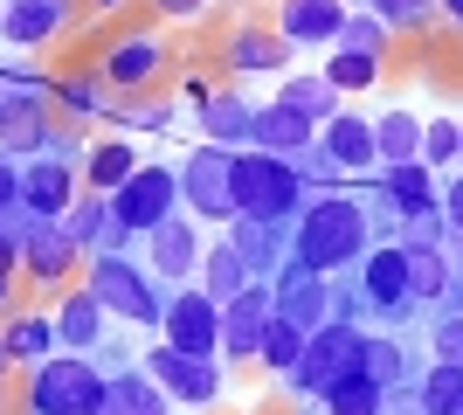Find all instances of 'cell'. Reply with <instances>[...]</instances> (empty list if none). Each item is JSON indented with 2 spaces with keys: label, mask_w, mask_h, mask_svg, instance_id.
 <instances>
[{
  "label": "cell",
  "mask_w": 463,
  "mask_h": 415,
  "mask_svg": "<svg viewBox=\"0 0 463 415\" xmlns=\"http://www.w3.org/2000/svg\"><path fill=\"white\" fill-rule=\"evenodd\" d=\"M290 257L311 263L318 277L346 270V263L367 257V208L346 194V187H332V194H311L298 208V236H290Z\"/></svg>",
  "instance_id": "cell-1"
},
{
  "label": "cell",
  "mask_w": 463,
  "mask_h": 415,
  "mask_svg": "<svg viewBox=\"0 0 463 415\" xmlns=\"http://www.w3.org/2000/svg\"><path fill=\"white\" fill-rule=\"evenodd\" d=\"M83 284L104 297V312H111L118 325L159 333V318H166V284H159L132 250H97V257H83Z\"/></svg>",
  "instance_id": "cell-2"
},
{
  "label": "cell",
  "mask_w": 463,
  "mask_h": 415,
  "mask_svg": "<svg viewBox=\"0 0 463 415\" xmlns=\"http://www.w3.org/2000/svg\"><path fill=\"white\" fill-rule=\"evenodd\" d=\"M56 125H62L56 77H42V70H28V62L0 70V146H7V153H14V159H35L42 146H49Z\"/></svg>",
  "instance_id": "cell-3"
},
{
  "label": "cell",
  "mask_w": 463,
  "mask_h": 415,
  "mask_svg": "<svg viewBox=\"0 0 463 415\" xmlns=\"http://www.w3.org/2000/svg\"><path fill=\"white\" fill-rule=\"evenodd\" d=\"M104 367H97V354H49L28 367V381H21V415H90L97 401H104Z\"/></svg>",
  "instance_id": "cell-4"
},
{
  "label": "cell",
  "mask_w": 463,
  "mask_h": 415,
  "mask_svg": "<svg viewBox=\"0 0 463 415\" xmlns=\"http://www.w3.org/2000/svg\"><path fill=\"white\" fill-rule=\"evenodd\" d=\"M305 180H298V166H290L284 153H263V146H242L235 153V208L256 222H290L298 208H305Z\"/></svg>",
  "instance_id": "cell-5"
},
{
  "label": "cell",
  "mask_w": 463,
  "mask_h": 415,
  "mask_svg": "<svg viewBox=\"0 0 463 415\" xmlns=\"http://www.w3.org/2000/svg\"><path fill=\"white\" fill-rule=\"evenodd\" d=\"M367 325H353V318H326L318 333L305 339V360L290 367V388L298 395H326L332 381H346V374H367Z\"/></svg>",
  "instance_id": "cell-6"
},
{
  "label": "cell",
  "mask_w": 463,
  "mask_h": 415,
  "mask_svg": "<svg viewBox=\"0 0 463 415\" xmlns=\"http://www.w3.org/2000/svg\"><path fill=\"white\" fill-rule=\"evenodd\" d=\"M180 208H187L194 222H235L242 215V208H235V153L229 146L201 138V146L180 159Z\"/></svg>",
  "instance_id": "cell-7"
},
{
  "label": "cell",
  "mask_w": 463,
  "mask_h": 415,
  "mask_svg": "<svg viewBox=\"0 0 463 415\" xmlns=\"http://www.w3.org/2000/svg\"><path fill=\"white\" fill-rule=\"evenodd\" d=\"M166 70H174V56H166V42H159L153 28H125V35H111L104 49H97V77L111 83V98L153 90Z\"/></svg>",
  "instance_id": "cell-8"
},
{
  "label": "cell",
  "mask_w": 463,
  "mask_h": 415,
  "mask_svg": "<svg viewBox=\"0 0 463 415\" xmlns=\"http://www.w3.org/2000/svg\"><path fill=\"white\" fill-rule=\"evenodd\" d=\"M111 208H118V222H125L132 236H153L166 215H180V166L174 159H138L132 180L111 194Z\"/></svg>",
  "instance_id": "cell-9"
},
{
  "label": "cell",
  "mask_w": 463,
  "mask_h": 415,
  "mask_svg": "<svg viewBox=\"0 0 463 415\" xmlns=\"http://www.w3.org/2000/svg\"><path fill=\"white\" fill-rule=\"evenodd\" d=\"M14 229H21V277H35L42 291H62V284L77 277V263L90 257L62 222H42V215H28V208L14 215Z\"/></svg>",
  "instance_id": "cell-10"
},
{
  "label": "cell",
  "mask_w": 463,
  "mask_h": 415,
  "mask_svg": "<svg viewBox=\"0 0 463 415\" xmlns=\"http://www.w3.org/2000/svg\"><path fill=\"white\" fill-rule=\"evenodd\" d=\"M159 339L180 346V354H222V297H208L201 284H174L166 291V318H159Z\"/></svg>",
  "instance_id": "cell-11"
},
{
  "label": "cell",
  "mask_w": 463,
  "mask_h": 415,
  "mask_svg": "<svg viewBox=\"0 0 463 415\" xmlns=\"http://www.w3.org/2000/svg\"><path fill=\"white\" fill-rule=\"evenodd\" d=\"M138 367H146V374H153L180 409H208V401H222V367H214L208 354H180V346L159 339V346H146Z\"/></svg>",
  "instance_id": "cell-12"
},
{
  "label": "cell",
  "mask_w": 463,
  "mask_h": 415,
  "mask_svg": "<svg viewBox=\"0 0 463 415\" xmlns=\"http://www.w3.org/2000/svg\"><path fill=\"white\" fill-rule=\"evenodd\" d=\"M138 242H146V270H153L159 284H166V291H174V284H194V277H201L208 236L194 229V215H187V208H180V215H166V222L153 229V236H138Z\"/></svg>",
  "instance_id": "cell-13"
},
{
  "label": "cell",
  "mask_w": 463,
  "mask_h": 415,
  "mask_svg": "<svg viewBox=\"0 0 463 415\" xmlns=\"http://www.w3.org/2000/svg\"><path fill=\"white\" fill-rule=\"evenodd\" d=\"M270 318H277L270 277H250V284L222 305V354H229V360H256V354H263V325H270Z\"/></svg>",
  "instance_id": "cell-14"
},
{
  "label": "cell",
  "mask_w": 463,
  "mask_h": 415,
  "mask_svg": "<svg viewBox=\"0 0 463 415\" xmlns=\"http://www.w3.org/2000/svg\"><path fill=\"white\" fill-rule=\"evenodd\" d=\"M77 194H83V166H70V159H49V153L21 159V208H28V215L62 222L70 208H77Z\"/></svg>",
  "instance_id": "cell-15"
},
{
  "label": "cell",
  "mask_w": 463,
  "mask_h": 415,
  "mask_svg": "<svg viewBox=\"0 0 463 415\" xmlns=\"http://www.w3.org/2000/svg\"><path fill=\"white\" fill-rule=\"evenodd\" d=\"M49 318H56V339L70 346V354H104V346H111V325H118L90 284H77V291L62 284L56 305H49Z\"/></svg>",
  "instance_id": "cell-16"
},
{
  "label": "cell",
  "mask_w": 463,
  "mask_h": 415,
  "mask_svg": "<svg viewBox=\"0 0 463 415\" xmlns=\"http://www.w3.org/2000/svg\"><path fill=\"white\" fill-rule=\"evenodd\" d=\"M270 291H277V318H290V325H305V333H318L332 318V297H326V277L311 270V263L284 257V270L270 277Z\"/></svg>",
  "instance_id": "cell-17"
},
{
  "label": "cell",
  "mask_w": 463,
  "mask_h": 415,
  "mask_svg": "<svg viewBox=\"0 0 463 415\" xmlns=\"http://www.w3.org/2000/svg\"><path fill=\"white\" fill-rule=\"evenodd\" d=\"M318 146H326V153L346 166L353 187H360V180L381 166V146H373V118H360V111H332V118L318 125Z\"/></svg>",
  "instance_id": "cell-18"
},
{
  "label": "cell",
  "mask_w": 463,
  "mask_h": 415,
  "mask_svg": "<svg viewBox=\"0 0 463 415\" xmlns=\"http://www.w3.org/2000/svg\"><path fill=\"white\" fill-rule=\"evenodd\" d=\"M70 21H77V0H7L0 42H14V49H49Z\"/></svg>",
  "instance_id": "cell-19"
},
{
  "label": "cell",
  "mask_w": 463,
  "mask_h": 415,
  "mask_svg": "<svg viewBox=\"0 0 463 415\" xmlns=\"http://www.w3.org/2000/svg\"><path fill=\"white\" fill-rule=\"evenodd\" d=\"M180 401L159 388L146 367H118L111 381H104V401H97L90 415H174Z\"/></svg>",
  "instance_id": "cell-20"
},
{
  "label": "cell",
  "mask_w": 463,
  "mask_h": 415,
  "mask_svg": "<svg viewBox=\"0 0 463 415\" xmlns=\"http://www.w3.org/2000/svg\"><path fill=\"white\" fill-rule=\"evenodd\" d=\"M346 21V0H277V35L290 49H318V42L339 35Z\"/></svg>",
  "instance_id": "cell-21"
},
{
  "label": "cell",
  "mask_w": 463,
  "mask_h": 415,
  "mask_svg": "<svg viewBox=\"0 0 463 415\" xmlns=\"http://www.w3.org/2000/svg\"><path fill=\"white\" fill-rule=\"evenodd\" d=\"M360 291L381 312H408V250L402 242H381V250L360 257Z\"/></svg>",
  "instance_id": "cell-22"
},
{
  "label": "cell",
  "mask_w": 463,
  "mask_h": 415,
  "mask_svg": "<svg viewBox=\"0 0 463 415\" xmlns=\"http://www.w3.org/2000/svg\"><path fill=\"white\" fill-rule=\"evenodd\" d=\"M290 42L277 35V28H229V42H222V70H235V77H263V70H284Z\"/></svg>",
  "instance_id": "cell-23"
},
{
  "label": "cell",
  "mask_w": 463,
  "mask_h": 415,
  "mask_svg": "<svg viewBox=\"0 0 463 415\" xmlns=\"http://www.w3.org/2000/svg\"><path fill=\"white\" fill-rule=\"evenodd\" d=\"M194 118H201V132H208L214 146H229V153H242V146L256 138V104L242 98V90H214Z\"/></svg>",
  "instance_id": "cell-24"
},
{
  "label": "cell",
  "mask_w": 463,
  "mask_h": 415,
  "mask_svg": "<svg viewBox=\"0 0 463 415\" xmlns=\"http://www.w3.org/2000/svg\"><path fill=\"white\" fill-rule=\"evenodd\" d=\"M56 111H62L70 125H104V118L118 111V104H111V83L97 77V62H90V70L56 77Z\"/></svg>",
  "instance_id": "cell-25"
},
{
  "label": "cell",
  "mask_w": 463,
  "mask_h": 415,
  "mask_svg": "<svg viewBox=\"0 0 463 415\" xmlns=\"http://www.w3.org/2000/svg\"><path fill=\"white\" fill-rule=\"evenodd\" d=\"M229 242L250 257V277H277L290 257V236H284V222H256V215H235L229 222Z\"/></svg>",
  "instance_id": "cell-26"
},
{
  "label": "cell",
  "mask_w": 463,
  "mask_h": 415,
  "mask_svg": "<svg viewBox=\"0 0 463 415\" xmlns=\"http://www.w3.org/2000/svg\"><path fill=\"white\" fill-rule=\"evenodd\" d=\"M138 153H132V132H104L90 138V159H83V187H97V194H118L125 180H132Z\"/></svg>",
  "instance_id": "cell-27"
},
{
  "label": "cell",
  "mask_w": 463,
  "mask_h": 415,
  "mask_svg": "<svg viewBox=\"0 0 463 415\" xmlns=\"http://www.w3.org/2000/svg\"><path fill=\"white\" fill-rule=\"evenodd\" d=\"M311 138H318V125H311V118H298V111H290V104H256V138H250V146H263V153H305V146H311Z\"/></svg>",
  "instance_id": "cell-28"
},
{
  "label": "cell",
  "mask_w": 463,
  "mask_h": 415,
  "mask_svg": "<svg viewBox=\"0 0 463 415\" xmlns=\"http://www.w3.org/2000/svg\"><path fill=\"white\" fill-rule=\"evenodd\" d=\"M0 346H7L14 367H35V360L56 354L62 339H56V318H49V312H14L7 325H0Z\"/></svg>",
  "instance_id": "cell-29"
},
{
  "label": "cell",
  "mask_w": 463,
  "mask_h": 415,
  "mask_svg": "<svg viewBox=\"0 0 463 415\" xmlns=\"http://www.w3.org/2000/svg\"><path fill=\"white\" fill-rule=\"evenodd\" d=\"M387 208L394 215H415V208H429V201H443V180H436V166L429 159H402V166H387Z\"/></svg>",
  "instance_id": "cell-30"
},
{
  "label": "cell",
  "mask_w": 463,
  "mask_h": 415,
  "mask_svg": "<svg viewBox=\"0 0 463 415\" xmlns=\"http://www.w3.org/2000/svg\"><path fill=\"white\" fill-rule=\"evenodd\" d=\"M277 104H290V111L311 118V125H326L332 111H339V83H332L326 70H298V77L277 83Z\"/></svg>",
  "instance_id": "cell-31"
},
{
  "label": "cell",
  "mask_w": 463,
  "mask_h": 415,
  "mask_svg": "<svg viewBox=\"0 0 463 415\" xmlns=\"http://www.w3.org/2000/svg\"><path fill=\"white\" fill-rule=\"evenodd\" d=\"M194 284H201L208 297H222V305H229V297L242 291V284H250V257H242V250H235L229 236H222V242H208V257H201V277H194Z\"/></svg>",
  "instance_id": "cell-32"
},
{
  "label": "cell",
  "mask_w": 463,
  "mask_h": 415,
  "mask_svg": "<svg viewBox=\"0 0 463 415\" xmlns=\"http://www.w3.org/2000/svg\"><path fill=\"white\" fill-rule=\"evenodd\" d=\"M373 146H381V174L402 166V159H422V118L415 111H387L373 118Z\"/></svg>",
  "instance_id": "cell-33"
},
{
  "label": "cell",
  "mask_w": 463,
  "mask_h": 415,
  "mask_svg": "<svg viewBox=\"0 0 463 415\" xmlns=\"http://www.w3.org/2000/svg\"><path fill=\"white\" fill-rule=\"evenodd\" d=\"M408 250V297H443L449 291V257L436 250V242H402Z\"/></svg>",
  "instance_id": "cell-34"
},
{
  "label": "cell",
  "mask_w": 463,
  "mask_h": 415,
  "mask_svg": "<svg viewBox=\"0 0 463 415\" xmlns=\"http://www.w3.org/2000/svg\"><path fill=\"white\" fill-rule=\"evenodd\" d=\"M381 401H387V388L373 374H346V381H332V388H326L332 415H381Z\"/></svg>",
  "instance_id": "cell-35"
},
{
  "label": "cell",
  "mask_w": 463,
  "mask_h": 415,
  "mask_svg": "<svg viewBox=\"0 0 463 415\" xmlns=\"http://www.w3.org/2000/svg\"><path fill=\"white\" fill-rule=\"evenodd\" d=\"M305 325H290V318H270V325H263V367H270V374H290V367H298V360H305Z\"/></svg>",
  "instance_id": "cell-36"
},
{
  "label": "cell",
  "mask_w": 463,
  "mask_h": 415,
  "mask_svg": "<svg viewBox=\"0 0 463 415\" xmlns=\"http://www.w3.org/2000/svg\"><path fill=\"white\" fill-rule=\"evenodd\" d=\"M415 395H422V409H429V415H463V367L436 360V367L422 374V388H415Z\"/></svg>",
  "instance_id": "cell-37"
},
{
  "label": "cell",
  "mask_w": 463,
  "mask_h": 415,
  "mask_svg": "<svg viewBox=\"0 0 463 415\" xmlns=\"http://www.w3.org/2000/svg\"><path fill=\"white\" fill-rule=\"evenodd\" d=\"M326 77L339 83V90H373V83H381V56H367V49H332Z\"/></svg>",
  "instance_id": "cell-38"
},
{
  "label": "cell",
  "mask_w": 463,
  "mask_h": 415,
  "mask_svg": "<svg viewBox=\"0 0 463 415\" xmlns=\"http://www.w3.org/2000/svg\"><path fill=\"white\" fill-rule=\"evenodd\" d=\"M332 49H367V56H381L387 49V21L381 14H346L339 35H332Z\"/></svg>",
  "instance_id": "cell-39"
},
{
  "label": "cell",
  "mask_w": 463,
  "mask_h": 415,
  "mask_svg": "<svg viewBox=\"0 0 463 415\" xmlns=\"http://www.w3.org/2000/svg\"><path fill=\"white\" fill-rule=\"evenodd\" d=\"M422 159H429V166H457V159H463L457 118H429V125H422Z\"/></svg>",
  "instance_id": "cell-40"
},
{
  "label": "cell",
  "mask_w": 463,
  "mask_h": 415,
  "mask_svg": "<svg viewBox=\"0 0 463 415\" xmlns=\"http://www.w3.org/2000/svg\"><path fill=\"white\" fill-rule=\"evenodd\" d=\"M367 374L381 381V388H394V381L408 374V354L394 346V339H367Z\"/></svg>",
  "instance_id": "cell-41"
},
{
  "label": "cell",
  "mask_w": 463,
  "mask_h": 415,
  "mask_svg": "<svg viewBox=\"0 0 463 415\" xmlns=\"http://www.w3.org/2000/svg\"><path fill=\"white\" fill-rule=\"evenodd\" d=\"M449 215H443V201H429V208H415V215H402V242H443Z\"/></svg>",
  "instance_id": "cell-42"
},
{
  "label": "cell",
  "mask_w": 463,
  "mask_h": 415,
  "mask_svg": "<svg viewBox=\"0 0 463 415\" xmlns=\"http://www.w3.org/2000/svg\"><path fill=\"white\" fill-rule=\"evenodd\" d=\"M367 14H381L387 28H422L429 0H367Z\"/></svg>",
  "instance_id": "cell-43"
},
{
  "label": "cell",
  "mask_w": 463,
  "mask_h": 415,
  "mask_svg": "<svg viewBox=\"0 0 463 415\" xmlns=\"http://www.w3.org/2000/svg\"><path fill=\"white\" fill-rule=\"evenodd\" d=\"M21 215V159L0 146V222H14Z\"/></svg>",
  "instance_id": "cell-44"
},
{
  "label": "cell",
  "mask_w": 463,
  "mask_h": 415,
  "mask_svg": "<svg viewBox=\"0 0 463 415\" xmlns=\"http://www.w3.org/2000/svg\"><path fill=\"white\" fill-rule=\"evenodd\" d=\"M436 360L463 367V318H443V325H436Z\"/></svg>",
  "instance_id": "cell-45"
},
{
  "label": "cell",
  "mask_w": 463,
  "mask_h": 415,
  "mask_svg": "<svg viewBox=\"0 0 463 415\" xmlns=\"http://www.w3.org/2000/svg\"><path fill=\"white\" fill-rule=\"evenodd\" d=\"M0 270H7V277L21 270V229H14V222H0Z\"/></svg>",
  "instance_id": "cell-46"
},
{
  "label": "cell",
  "mask_w": 463,
  "mask_h": 415,
  "mask_svg": "<svg viewBox=\"0 0 463 415\" xmlns=\"http://www.w3.org/2000/svg\"><path fill=\"white\" fill-rule=\"evenodd\" d=\"M443 215H449V229H463V174L443 180Z\"/></svg>",
  "instance_id": "cell-47"
},
{
  "label": "cell",
  "mask_w": 463,
  "mask_h": 415,
  "mask_svg": "<svg viewBox=\"0 0 463 415\" xmlns=\"http://www.w3.org/2000/svg\"><path fill=\"white\" fill-rule=\"evenodd\" d=\"M208 7V0H153V14H166V21H194Z\"/></svg>",
  "instance_id": "cell-48"
},
{
  "label": "cell",
  "mask_w": 463,
  "mask_h": 415,
  "mask_svg": "<svg viewBox=\"0 0 463 415\" xmlns=\"http://www.w3.org/2000/svg\"><path fill=\"white\" fill-rule=\"evenodd\" d=\"M436 14H443V21H457V28H463V0H436Z\"/></svg>",
  "instance_id": "cell-49"
},
{
  "label": "cell",
  "mask_w": 463,
  "mask_h": 415,
  "mask_svg": "<svg viewBox=\"0 0 463 415\" xmlns=\"http://www.w3.org/2000/svg\"><path fill=\"white\" fill-rule=\"evenodd\" d=\"M7 297H14V277L0 270V312H7Z\"/></svg>",
  "instance_id": "cell-50"
},
{
  "label": "cell",
  "mask_w": 463,
  "mask_h": 415,
  "mask_svg": "<svg viewBox=\"0 0 463 415\" xmlns=\"http://www.w3.org/2000/svg\"><path fill=\"white\" fill-rule=\"evenodd\" d=\"M90 7H97V14H111V7H125V0H90Z\"/></svg>",
  "instance_id": "cell-51"
},
{
  "label": "cell",
  "mask_w": 463,
  "mask_h": 415,
  "mask_svg": "<svg viewBox=\"0 0 463 415\" xmlns=\"http://www.w3.org/2000/svg\"><path fill=\"white\" fill-rule=\"evenodd\" d=\"M7 374H14V360H7V346H0V381H7Z\"/></svg>",
  "instance_id": "cell-52"
},
{
  "label": "cell",
  "mask_w": 463,
  "mask_h": 415,
  "mask_svg": "<svg viewBox=\"0 0 463 415\" xmlns=\"http://www.w3.org/2000/svg\"><path fill=\"white\" fill-rule=\"evenodd\" d=\"M0 21H7V0H0Z\"/></svg>",
  "instance_id": "cell-53"
},
{
  "label": "cell",
  "mask_w": 463,
  "mask_h": 415,
  "mask_svg": "<svg viewBox=\"0 0 463 415\" xmlns=\"http://www.w3.org/2000/svg\"><path fill=\"white\" fill-rule=\"evenodd\" d=\"M0 415H7V401H0Z\"/></svg>",
  "instance_id": "cell-54"
},
{
  "label": "cell",
  "mask_w": 463,
  "mask_h": 415,
  "mask_svg": "<svg viewBox=\"0 0 463 415\" xmlns=\"http://www.w3.org/2000/svg\"><path fill=\"white\" fill-rule=\"evenodd\" d=\"M457 132H463V118H457Z\"/></svg>",
  "instance_id": "cell-55"
}]
</instances>
